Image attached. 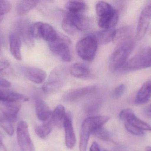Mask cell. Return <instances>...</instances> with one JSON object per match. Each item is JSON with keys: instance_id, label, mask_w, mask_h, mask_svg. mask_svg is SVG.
Masks as SVG:
<instances>
[{"instance_id": "obj_32", "label": "cell", "mask_w": 151, "mask_h": 151, "mask_svg": "<svg viewBox=\"0 0 151 151\" xmlns=\"http://www.w3.org/2000/svg\"><path fill=\"white\" fill-rule=\"evenodd\" d=\"M125 128L128 132L135 136L143 137L145 135V133L142 130L138 129L137 128L130 125L127 122H125Z\"/></svg>"}, {"instance_id": "obj_30", "label": "cell", "mask_w": 151, "mask_h": 151, "mask_svg": "<svg viewBox=\"0 0 151 151\" xmlns=\"http://www.w3.org/2000/svg\"><path fill=\"white\" fill-rule=\"evenodd\" d=\"M92 134L99 139L103 141L110 142L112 141L111 136L109 131L104 128L103 126L96 129Z\"/></svg>"}, {"instance_id": "obj_39", "label": "cell", "mask_w": 151, "mask_h": 151, "mask_svg": "<svg viewBox=\"0 0 151 151\" xmlns=\"http://www.w3.org/2000/svg\"><path fill=\"white\" fill-rule=\"evenodd\" d=\"M6 94V92H4L0 90V101L3 103L5 101Z\"/></svg>"}, {"instance_id": "obj_28", "label": "cell", "mask_w": 151, "mask_h": 151, "mask_svg": "<svg viewBox=\"0 0 151 151\" xmlns=\"http://www.w3.org/2000/svg\"><path fill=\"white\" fill-rule=\"evenodd\" d=\"M29 100L25 95L16 92H6L5 101L3 103H24Z\"/></svg>"}, {"instance_id": "obj_10", "label": "cell", "mask_w": 151, "mask_h": 151, "mask_svg": "<svg viewBox=\"0 0 151 151\" xmlns=\"http://www.w3.org/2000/svg\"><path fill=\"white\" fill-rule=\"evenodd\" d=\"M63 126L65 131V141L66 147L68 149H72L75 146L76 138L73 126L72 114L70 112L66 113Z\"/></svg>"}, {"instance_id": "obj_11", "label": "cell", "mask_w": 151, "mask_h": 151, "mask_svg": "<svg viewBox=\"0 0 151 151\" xmlns=\"http://www.w3.org/2000/svg\"><path fill=\"white\" fill-rule=\"evenodd\" d=\"M77 32L88 29L89 26L88 19L82 13H75L68 12L65 16Z\"/></svg>"}, {"instance_id": "obj_20", "label": "cell", "mask_w": 151, "mask_h": 151, "mask_svg": "<svg viewBox=\"0 0 151 151\" xmlns=\"http://www.w3.org/2000/svg\"><path fill=\"white\" fill-rule=\"evenodd\" d=\"M116 29L114 28L104 29L94 34L98 44L106 45L114 41L116 34Z\"/></svg>"}, {"instance_id": "obj_22", "label": "cell", "mask_w": 151, "mask_h": 151, "mask_svg": "<svg viewBox=\"0 0 151 151\" xmlns=\"http://www.w3.org/2000/svg\"><path fill=\"white\" fill-rule=\"evenodd\" d=\"M65 108L62 105H59L52 112L50 120L54 126L61 127L63 125L64 120L65 117Z\"/></svg>"}, {"instance_id": "obj_3", "label": "cell", "mask_w": 151, "mask_h": 151, "mask_svg": "<svg viewBox=\"0 0 151 151\" xmlns=\"http://www.w3.org/2000/svg\"><path fill=\"white\" fill-rule=\"evenodd\" d=\"M149 67H151V47H146L128 59L119 72L136 71Z\"/></svg>"}, {"instance_id": "obj_34", "label": "cell", "mask_w": 151, "mask_h": 151, "mask_svg": "<svg viewBox=\"0 0 151 151\" xmlns=\"http://www.w3.org/2000/svg\"><path fill=\"white\" fill-rule=\"evenodd\" d=\"M126 89L125 85L121 84L117 86L113 91L112 96L115 99L120 98L124 94Z\"/></svg>"}, {"instance_id": "obj_21", "label": "cell", "mask_w": 151, "mask_h": 151, "mask_svg": "<svg viewBox=\"0 0 151 151\" xmlns=\"http://www.w3.org/2000/svg\"><path fill=\"white\" fill-rule=\"evenodd\" d=\"M35 106L36 115L39 120L45 122L50 119L52 112L46 103L42 100H37Z\"/></svg>"}, {"instance_id": "obj_4", "label": "cell", "mask_w": 151, "mask_h": 151, "mask_svg": "<svg viewBox=\"0 0 151 151\" xmlns=\"http://www.w3.org/2000/svg\"><path fill=\"white\" fill-rule=\"evenodd\" d=\"M98 45V43L94 35H88L77 42L76 45L77 54L85 61H92L96 54Z\"/></svg>"}, {"instance_id": "obj_7", "label": "cell", "mask_w": 151, "mask_h": 151, "mask_svg": "<svg viewBox=\"0 0 151 151\" xmlns=\"http://www.w3.org/2000/svg\"><path fill=\"white\" fill-rule=\"evenodd\" d=\"M17 134L18 143L22 151H35L26 121H19L18 123Z\"/></svg>"}, {"instance_id": "obj_35", "label": "cell", "mask_w": 151, "mask_h": 151, "mask_svg": "<svg viewBox=\"0 0 151 151\" xmlns=\"http://www.w3.org/2000/svg\"><path fill=\"white\" fill-rule=\"evenodd\" d=\"M10 71V65L6 60H0V74H7Z\"/></svg>"}, {"instance_id": "obj_36", "label": "cell", "mask_w": 151, "mask_h": 151, "mask_svg": "<svg viewBox=\"0 0 151 151\" xmlns=\"http://www.w3.org/2000/svg\"><path fill=\"white\" fill-rule=\"evenodd\" d=\"M11 86V83L9 81L0 77V87H10Z\"/></svg>"}, {"instance_id": "obj_16", "label": "cell", "mask_w": 151, "mask_h": 151, "mask_svg": "<svg viewBox=\"0 0 151 151\" xmlns=\"http://www.w3.org/2000/svg\"><path fill=\"white\" fill-rule=\"evenodd\" d=\"M70 74L74 78L81 79H88L91 78V71L84 64L76 63L71 66L70 69Z\"/></svg>"}, {"instance_id": "obj_5", "label": "cell", "mask_w": 151, "mask_h": 151, "mask_svg": "<svg viewBox=\"0 0 151 151\" xmlns=\"http://www.w3.org/2000/svg\"><path fill=\"white\" fill-rule=\"evenodd\" d=\"M66 78L65 70L58 66L51 72L47 81L43 84L42 89L45 93H51L57 91L62 87Z\"/></svg>"}, {"instance_id": "obj_41", "label": "cell", "mask_w": 151, "mask_h": 151, "mask_svg": "<svg viewBox=\"0 0 151 151\" xmlns=\"http://www.w3.org/2000/svg\"><path fill=\"white\" fill-rule=\"evenodd\" d=\"M145 151H151V146H148L145 147Z\"/></svg>"}, {"instance_id": "obj_1", "label": "cell", "mask_w": 151, "mask_h": 151, "mask_svg": "<svg viewBox=\"0 0 151 151\" xmlns=\"http://www.w3.org/2000/svg\"><path fill=\"white\" fill-rule=\"evenodd\" d=\"M135 46L132 36L118 43L110 57L109 69L112 72H119L128 60Z\"/></svg>"}, {"instance_id": "obj_13", "label": "cell", "mask_w": 151, "mask_h": 151, "mask_svg": "<svg viewBox=\"0 0 151 151\" xmlns=\"http://www.w3.org/2000/svg\"><path fill=\"white\" fill-rule=\"evenodd\" d=\"M25 76L30 81L37 84H42L47 79L46 72L36 67H29L23 70Z\"/></svg>"}, {"instance_id": "obj_19", "label": "cell", "mask_w": 151, "mask_h": 151, "mask_svg": "<svg viewBox=\"0 0 151 151\" xmlns=\"http://www.w3.org/2000/svg\"><path fill=\"white\" fill-rule=\"evenodd\" d=\"M10 50L13 57L20 61L22 59L21 53V38L18 34L12 33L9 36Z\"/></svg>"}, {"instance_id": "obj_42", "label": "cell", "mask_w": 151, "mask_h": 151, "mask_svg": "<svg viewBox=\"0 0 151 151\" xmlns=\"http://www.w3.org/2000/svg\"><path fill=\"white\" fill-rule=\"evenodd\" d=\"M103 151H111L107 150H104Z\"/></svg>"}, {"instance_id": "obj_15", "label": "cell", "mask_w": 151, "mask_h": 151, "mask_svg": "<svg viewBox=\"0 0 151 151\" xmlns=\"http://www.w3.org/2000/svg\"><path fill=\"white\" fill-rule=\"evenodd\" d=\"M4 107L1 110V113L12 123L17 121L18 114L21 109L19 103H3Z\"/></svg>"}, {"instance_id": "obj_17", "label": "cell", "mask_w": 151, "mask_h": 151, "mask_svg": "<svg viewBox=\"0 0 151 151\" xmlns=\"http://www.w3.org/2000/svg\"><path fill=\"white\" fill-rule=\"evenodd\" d=\"M119 18V12L114 9L111 13L103 17L99 18L98 26L104 29L113 28L118 23Z\"/></svg>"}, {"instance_id": "obj_25", "label": "cell", "mask_w": 151, "mask_h": 151, "mask_svg": "<svg viewBox=\"0 0 151 151\" xmlns=\"http://www.w3.org/2000/svg\"><path fill=\"white\" fill-rule=\"evenodd\" d=\"M54 126L50 119L42 125L35 126V131L40 138L45 139L51 133Z\"/></svg>"}, {"instance_id": "obj_29", "label": "cell", "mask_w": 151, "mask_h": 151, "mask_svg": "<svg viewBox=\"0 0 151 151\" xmlns=\"http://www.w3.org/2000/svg\"><path fill=\"white\" fill-rule=\"evenodd\" d=\"M0 126L8 135L10 137L13 136L14 129L12 123L7 119L1 112L0 113Z\"/></svg>"}, {"instance_id": "obj_9", "label": "cell", "mask_w": 151, "mask_h": 151, "mask_svg": "<svg viewBox=\"0 0 151 151\" xmlns=\"http://www.w3.org/2000/svg\"><path fill=\"white\" fill-rule=\"evenodd\" d=\"M151 20V5L145 6L142 11L137 28L136 39L138 40L142 39L145 35Z\"/></svg>"}, {"instance_id": "obj_27", "label": "cell", "mask_w": 151, "mask_h": 151, "mask_svg": "<svg viewBox=\"0 0 151 151\" xmlns=\"http://www.w3.org/2000/svg\"><path fill=\"white\" fill-rule=\"evenodd\" d=\"M114 9L111 4L104 1H99L96 4V12L99 18L106 16Z\"/></svg>"}, {"instance_id": "obj_2", "label": "cell", "mask_w": 151, "mask_h": 151, "mask_svg": "<svg viewBox=\"0 0 151 151\" xmlns=\"http://www.w3.org/2000/svg\"><path fill=\"white\" fill-rule=\"evenodd\" d=\"M108 116H92L84 120L80 134V151H86L90 136L99 128L103 126L110 120Z\"/></svg>"}, {"instance_id": "obj_18", "label": "cell", "mask_w": 151, "mask_h": 151, "mask_svg": "<svg viewBox=\"0 0 151 151\" xmlns=\"http://www.w3.org/2000/svg\"><path fill=\"white\" fill-rule=\"evenodd\" d=\"M151 98V81L145 82L137 92L135 103L142 105L148 103Z\"/></svg>"}, {"instance_id": "obj_23", "label": "cell", "mask_w": 151, "mask_h": 151, "mask_svg": "<svg viewBox=\"0 0 151 151\" xmlns=\"http://www.w3.org/2000/svg\"><path fill=\"white\" fill-rule=\"evenodd\" d=\"M39 1L24 0L18 2L16 7L17 13L19 15H24L28 13L36 7Z\"/></svg>"}, {"instance_id": "obj_33", "label": "cell", "mask_w": 151, "mask_h": 151, "mask_svg": "<svg viewBox=\"0 0 151 151\" xmlns=\"http://www.w3.org/2000/svg\"><path fill=\"white\" fill-rule=\"evenodd\" d=\"M12 8V5L9 1L0 0V17L9 13Z\"/></svg>"}, {"instance_id": "obj_31", "label": "cell", "mask_w": 151, "mask_h": 151, "mask_svg": "<svg viewBox=\"0 0 151 151\" xmlns=\"http://www.w3.org/2000/svg\"><path fill=\"white\" fill-rule=\"evenodd\" d=\"M42 25V22H37L31 25V34L33 38L37 39H41Z\"/></svg>"}, {"instance_id": "obj_37", "label": "cell", "mask_w": 151, "mask_h": 151, "mask_svg": "<svg viewBox=\"0 0 151 151\" xmlns=\"http://www.w3.org/2000/svg\"><path fill=\"white\" fill-rule=\"evenodd\" d=\"M90 151H101L99 145L96 142H94L92 143L90 149Z\"/></svg>"}, {"instance_id": "obj_40", "label": "cell", "mask_w": 151, "mask_h": 151, "mask_svg": "<svg viewBox=\"0 0 151 151\" xmlns=\"http://www.w3.org/2000/svg\"><path fill=\"white\" fill-rule=\"evenodd\" d=\"M0 151H7V149L3 143L1 137H0Z\"/></svg>"}, {"instance_id": "obj_26", "label": "cell", "mask_w": 151, "mask_h": 151, "mask_svg": "<svg viewBox=\"0 0 151 151\" xmlns=\"http://www.w3.org/2000/svg\"><path fill=\"white\" fill-rule=\"evenodd\" d=\"M65 8L69 12L82 13L86 9V4L84 1H70L66 3Z\"/></svg>"}, {"instance_id": "obj_8", "label": "cell", "mask_w": 151, "mask_h": 151, "mask_svg": "<svg viewBox=\"0 0 151 151\" xmlns=\"http://www.w3.org/2000/svg\"><path fill=\"white\" fill-rule=\"evenodd\" d=\"M119 118L124 123L127 122L140 130L151 131V125L137 118L131 109L122 111L119 114Z\"/></svg>"}, {"instance_id": "obj_6", "label": "cell", "mask_w": 151, "mask_h": 151, "mask_svg": "<svg viewBox=\"0 0 151 151\" xmlns=\"http://www.w3.org/2000/svg\"><path fill=\"white\" fill-rule=\"evenodd\" d=\"M69 39L59 37L54 41L48 43L50 49L55 55L65 62H70L72 60L70 50L68 44Z\"/></svg>"}, {"instance_id": "obj_14", "label": "cell", "mask_w": 151, "mask_h": 151, "mask_svg": "<svg viewBox=\"0 0 151 151\" xmlns=\"http://www.w3.org/2000/svg\"><path fill=\"white\" fill-rule=\"evenodd\" d=\"M31 25L27 20H21L18 25L19 35L24 43L29 47L34 46V38L31 34Z\"/></svg>"}, {"instance_id": "obj_38", "label": "cell", "mask_w": 151, "mask_h": 151, "mask_svg": "<svg viewBox=\"0 0 151 151\" xmlns=\"http://www.w3.org/2000/svg\"><path fill=\"white\" fill-rule=\"evenodd\" d=\"M144 113L147 117L151 118V104L145 108L144 111Z\"/></svg>"}, {"instance_id": "obj_12", "label": "cell", "mask_w": 151, "mask_h": 151, "mask_svg": "<svg viewBox=\"0 0 151 151\" xmlns=\"http://www.w3.org/2000/svg\"><path fill=\"white\" fill-rule=\"evenodd\" d=\"M96 90V87L95 86H87L79 88L66 93L64 97V99L68 102H75L85 96L94 93Z\"/></svg>"}, {"instance_id": "obj_24", "label": "cell", "mask_w": 151, "mask_h": 151, "mask_svg": "<svg viewBox=\"0 0 151 151\" xmlns=\"http://www.w3.org/2000/svg\"><path fill=\"white\" fill-rule=\"evenodd\" d=\"M59 37L55 28L50 24L43 23L42 30V39L48 43L54 41Z\"/></svg>"}]
</instances>
